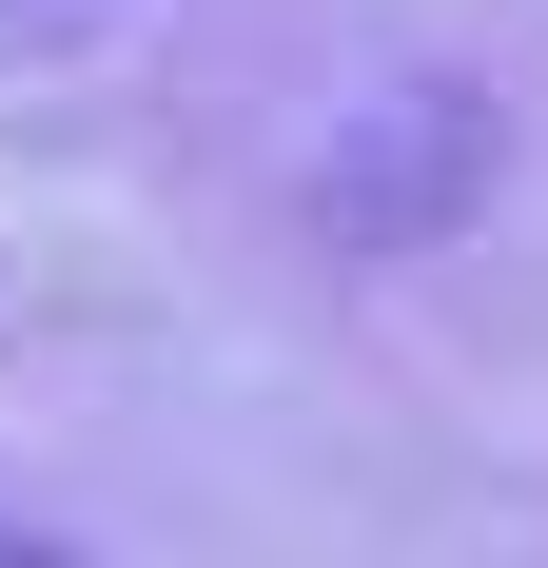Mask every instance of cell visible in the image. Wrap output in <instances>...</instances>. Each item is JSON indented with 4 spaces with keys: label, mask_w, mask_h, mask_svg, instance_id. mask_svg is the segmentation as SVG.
Segmentation results:
<instances>
[{
    "label": "cell",
    "mask_w": 548,
    "mask_h": 568,
    "mask_svg": "<svg viewBox=\"0 0 548 568\" xmlns=\"http://www.w3.org/2000/svg\"><path fill=\"white\" fill-rule=\"evenodd\" d=\"M0 568H20V529H0Z\"/></svg>",
    "instance_id": "6da1fadb"
}]
</instances>
